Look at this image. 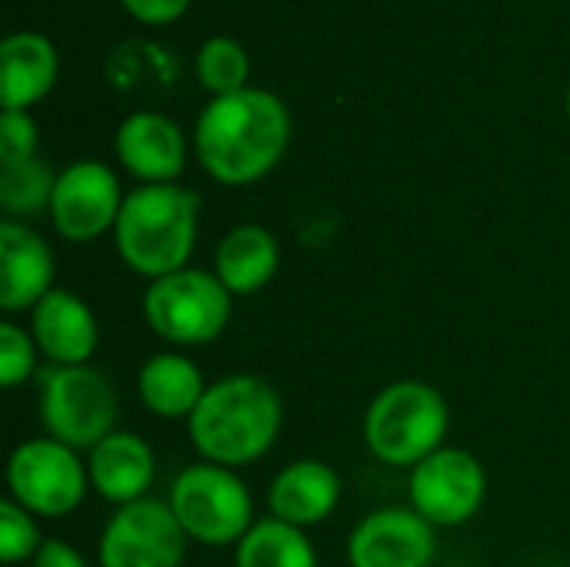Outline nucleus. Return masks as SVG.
<instances>
[{
	"mask_svg": "<svg viewBox=\"0 0 570 567\" xmlns=\"http://www.w3.org/2000/svg\"><path fill=\"white\" fill-rule=\"evenodd\" d=\"M291 144V110L264 87L210 97L194 124L200 167L227 187L267 177Z\"/></svg>",
	"mask_w": 570,
	"mask_h": 567,
	"instance_id": "obj_1",
	"label": "nucleus"
},
{
	"mask_svg": "<svg viewBox=\"0 0 570 567\" xmlns=\"http://www.w3.org/2000/svg\"><path fill=\"white\" fill-rule=\"evenodd\" d=\"M281 394L257 374H227L207 388L187 418V438L200 461L220 468L257 465L281 438Z\"/></svg>",
	"mask_w": 570,
	"mask_h": 567,
	"instance_id": "obj_2",
	"label": "nucleus"
},
{
	"mask_svg": "<svg viewBox=\"0 0 570 567\" xmlns=\"http://www.w3.org/2000/svg\"><path fill=\"white\" fill-rule=\"evenodd\" d=\"M200 197L180 184H140L124 197L114 224L120 261L147 281H160L187 267L197 247Z\"/></svg>",
	"mask_w": 570,
	"mask_h": 567,
	"instance_id": "obj_3",
	"label": "nucleus"
},
{
	"mask_svg": "<svg viewBox=\"0 0 570 567\" xmlns=\"http://www.w3.org/2000/svg\"><path fill=\"white\" fill-rule=\"evenodd\" d=\"M451 408L424 381L387 384L364 411V444L387 468H417L444 448Z\"/></svg>",
	"mask_w": 570,
	"mask_h": 567,
	"instance_id": "obj_4",
	"label": "nucleus"
},
{
	"mask_svg": "<svg viewBox=\"0 0 570 567\" xmlns=\"http://www.w3.org/2000/svg\"><path fill=\"white\" fill-rule=\"evenodd\" d=\"M37 411L47 438L73 448L90 451L107 434L117 431V391L104 371L94 364L73 368H47L37 384Z\"/></svg>",
	"mask_w": 570,
	"mask_h": 567,
	"instance_id": "obj_5",
	"label": "nucleus"
},
{
	"mask_svg": "<svg viewBox=\"0 0 570 567\" xmlns=\"http://www.w3.org/2000/svg\"><path fill=\"white\" fill-rule=\"evenodd\" d=\"M167 505L187 541L204 548H237L254 528V498L237 471L197 461L184 468L167 495Z\"/></svg>",
	"mask_w": 570,
	"mask_h": 567,
	"instance_id": "obj_6",
	"label": "nucleus"
},
{
	"mask_svg": "<svg viewBox=\"0 0 570 567\" xmlns=\"http://www.w3.org/2000/svg\"><path fill=\"white\" fill-rule=\"evenodd\" d=\"M234 311V294L217 281L214 271L184 267L144 291L147 328L174 348H200L217 341Z\"/></svg>",
	"mask_w": 570,
	"mask_h": 567,
	"instance_id": "obj_7",
	"label": "nucleus"
},
{
	"mask_svg": "<svg viewBox=\"0 0 570 567\" xmlns=\"http://www.w3.org/2000/svg\"><path fill=\"white\" fill-rule=\"evenodd\" d=\"M7 491L33 518H67L90 491L87 461L47 434L20 441L7 458Z\"/></svg>",
	"mask_w": 570,
	"mask_h": 567,
	"instance_id": "obj_8",
	"label": "nucleus"
},
{
	"mask_svg": "<svg viewBox=\"0 0 570 567\" xmlns=\"http://www.w3.org/2000/svg\"><path fill=\"white\" fill-rule=\"evenodd\" d=\"M411 508L434 528H461L484 508L488 475L464 448H441L411 468Z\"/></svg>",
	"mask_w": 570,
	"mask_h": 567,
	"instance_id": "obj_9",
	"label": "nucleus"
},
{
	"mask_svg": "<svg viewBox=\"0 0 570 567\" xmlns=\"http://www.w3.org/2000/svg\"><path fill=\"white\" fill-rule=\"evenodd\" d=\"M187 535L167 501H134L110 515L97 541L100 567H180Z\"/></svg>",
	"mask_w": 570,
	"mask_h": 567,
	"instance_id": "obj_10",
	"label": "nucleus"
},
{
	"mask_svg": "<svg viewBox=\"0 0 570 567\" xmlns=\"http://www.w3.org/2000/svg\"><path fill=\"white\" fill-rule=\"evenodd\" d=\"M120 180L104 160H73L57 170V187L50 201L53 231L70 244H90L114 234V224L124 207Z\"/></svg>",
	"mask_w": 570,
	"mask_h": 567,
	"instance_id": "obj_11",
	"label": "nucleus"
},
{
	"mask_svg": "<svg viewBox=\"0 0 570 567\" xmlns=\"http://www.w3.org/2000/svg\"><path fill=\"white\" fill-rule=\"evenodd\" d=\"M434 555V525L424 521L414 508L371 511L347 538L351 567H431Z\"/></svg>",
	"mask_w": 570,
	"mask_h": 567,
	"instance_id": "obj_12",
	"label": "nucleus"
},
{
	"mask_svg": "<svg viewBox=\"0 0 570 567\" xmlns=\"http://www.w3.org/2000/svg\"><path fill=\"white\" fill-rule=\"evenodd\" d=\"M114 150L140 184H177L187 164V137L160 110H134L120 120Z\"/></svg>",
	"mask_w": 570,
	"mask_h": 567,
	"instance_id": "obj_13",
	"label": "nucleus"
},
{
	"mask_svg": "<svg viewBox=\"0 0 570 567\" xmlns=\"http://www.w3.org/2000/svg\"><path fill=\"white\" fill-rule=\"evenodd\" d=\"M37 351L53 364V368H73V364H90L97 344H100V328L90 311V304L67 291L53 287L33 311L27 324Z\"/></svg>",
	"mask_w": 570,
	"mask_h": 567,
	"instance_id": "obj_14",
	"label": "nucleus"
},
{
	"mask_svg": "<svg viewBox=\"0 0 570 567\" xmlns=\"http://www.w3.org/2000/svg\"><path fill=\"white\" fill-rule=\"evenodd\" d=\"M53 291V251L23 221L0 224V311H33Z\"/></svg>",
	"mask_w": 570,
	"mask_h": 567,
	"instance_id": "obj_15",
	"label": "nucleus"
},
{
	"mask_svg": "<svg viewBox=\"0 0 570 567\" xmlns=\"http://www.w3.org/2000/svg\"><path fill=\"white\" fill-rule=\"evenodd\" d=\"M87 475L94 495L124 508L150 495L157 481V458L140 434L114 431L87 451Z\"/></svg>",
	"mask_w": 570,
	"mask_h": 567,
	"instance_id": "obj_16",
	"label": "nucleus"
},
{
	"mask_svg": "<svg viewBox=\"0 0 570 567\" xmlns=\"http://www.w3.org/2000/svg\"><path fill=\"white\" fill-rule=\"evenodd\" d=\"M341 495H344V485L331 465L317 458H301L277 471V478L267 488V508H271V518L307 531L337 511Z\"/></svg>",
	"mask_w": 570,
	"mask_h": 567,
	"instance_id": "obj_17",
	"label": "nucleus"
},
{
	"mask_svg": "<svg viewBox=\"0 0 570 567\" xmlns=\"http://www.w3.org/2000/svg\"><path fill=\"white\" fill-rule=\"evenodd\" d=\"M0 67H3V84H0L3 110H30L57 84L60 57L50 37L37 30H17L7 33L0 43Z\"/></svg>",
	"mask_w": 570,
	"mask_h": 567,
	"instance_id": "obj_18",
	"label": "nucleus"
},
{
	"mask_svg": "<svg viewBox=\"0 0 570 567\" xmlns=\"http://www.w3.org/2000/svg\"><path fill=\"white\" fill-rule=\"evenodd\" d=\"M281 267V244L261 224L230 227L214 251V274L234 294L247 297L264 291Z\"/></svg>",
	"mask_w": 570,
	"mask_h": 567,
	"instance_id": "obj_19",
	"label": "nucleus"
},
{
	"mask_svg": "<svg viewBox=\"0 0 570 567\" xmlns=\"http://www.w3.org/2000/svg\"><path fill=\"white\" fill-rule=\"evenodd\" d=\"M207 381L200 374V368L177 351H160L154 358L144 361L140 374H137V398L140 404L164 421H187L200 398L207 394Z\"/></svg>",
	"mask_w": 570,
	"mask_h": 567,
	"instance_id": "obj_20",
	"label": "nucleus"
},
{
	"mask_svg": "<svg viewBox=\"0 0 570 567\" xmlns=\"http://www.w3.org/2000/svg\"><path fill=\"white\" fill-rule=\"evenodd\" d=\"M234 567H317V551L301 528L264 518L234 548Z\"/></svg>",
	"mask_w": 570,
	"mask_h": 567,
	"instance_id": "obj_21",
	"label": "nucleus"
},
{
	"mask_svg": "<svg viewBox=\"0 0 570 567\" xmlns=\"http://www.w3.org/2000/svg\"><path fill=\"white\" fill-rule=\"evenodd\" d=\"M57 174L47 160L33 157L17 167H0V211L7 221H27L40 211H50Z\"/></svg>",
	"mask_w": 570,
	"mask_h": 567,
	"instance_id": "obj_22",
	"label": "nucleus"
},
{
	"mask_svg": "<svg viewBox=\"0 0 570 567\" xmlns=\"http://www.w3.org/2000/svg\"><path fill=\"white\" fill-rule=\"evenodd\" d=\"M247 74H250V57H247L240 40H234L227 33H217V37H207L200 43V50H197V77L214 97L244 90Z\"/></svg>",
	"mask_w": 570,
	"mask_h": 567,
	"instance_id": "obj_23",
	"label": "nucleus"
},
{
	"mask_svg": "<svg viewBox=\"0 0 570 567\" xmlns=\"http://www.w3.org/2000/svg\"><path fill=\"white\" fill-rule=\"evenodd\" d=\"M40 545H43V538H40L37 518L30 511H23L17 501L3 498L0 501V561L3 565L33 561Z\"/></svg>",
	"mask_w": 570,
	"mask_h": 567,
	"instance_id": "obj_24",
	"label": "nucleus"
},
{
	"mask_svg": "<svg viewBox=\"0 0 570 567\" xmlns=\"http://www.w3.org/2000/svg\"><path fill=\"white\" fill-rule=\"evenodd\" d=\"M37 344L27 328L3 321L0 324V388L13 391L33 378L37 368Z\"/></svg>",
	"mask_w": 570,
	"mask_h": 567,
	"instance_id": "obj_25",
	"label": "nucleus"
},
{
	"mask_svg": "<svg viewBox=\"0 0 570 567\" xmlns=\"http://www.w3.org/2000/svg\"><path fill=\"white\" fill-rule=\"evenodd\" d=\"M37 157V124L27 110L0 114V167H17Z\"/></svg>",
	"mask_w": 570,
	"mask_h": 567,
	"instance_id": "obj_26",
	"label": "nucleus"
},
{
	"mask_svg": "<svg viewBox=\"0 0 570 567\" xmlns=\"http://www.w3.org/2000/svg\"><path fill=\"white\" fill-rule=\"evenodd\" d=\"M144 23H174L190 0H120Z\"/></svg>",
	"mask_w": 570,
	"mask_h": 567,
	"instance_id": "obj_27",
	"label": "nucleus"
},
{
	"mask_svg": "<svg viewBox=\"0 0 570 567\" xmlns=\"http://www.w3.org/2000/svg\"><path fill=\"white\" fill-rule=\"evenodd\" d=\"M30 567H87V561L73 545H67L60 538H43V545L33 555Z\"/></svg>",
	"mask_w": 570,
	"mask_h": 567,
	"instance_id": "obj_28",
	"label": "nucleus"
},
{
	"mask_svg": "<svg viewBox=\"0 0 570 567\" xmlns=\"http://www.w3.org/2000/svg\"><path fill=\"white\" fill-rule=\"evenodd\" d=\"M568 117H570V90H568Z\"/></svg>",
	"mask_w": 570,
	"mask_h": 567,
	"instance_id": "obj_29",
	"label": "nucleus"
}]
</instances>
